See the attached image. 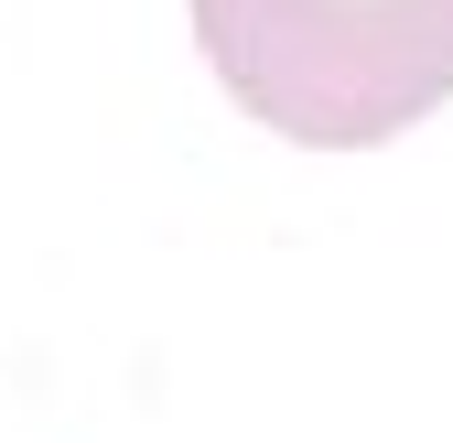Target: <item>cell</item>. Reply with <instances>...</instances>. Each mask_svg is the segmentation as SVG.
I'll return each instance as SVG.
<instances>
[{"label":"cell","mask_w":453,"mask_h":443,"mask_svg":"<svg viewBox=\"0 0 453 443\" xmlns=\"http://www.w3.org/2000/svg\"><path fill=\"white\" fill-rule=\"evenodd\" d=\"M195 43L259 130L313 152L400 141L453 97V0H195Z\"/></svg>","instance_id":"6da1fadb"}]
</instances>
